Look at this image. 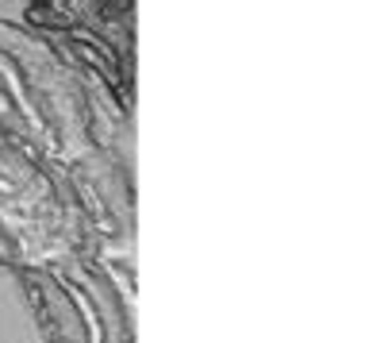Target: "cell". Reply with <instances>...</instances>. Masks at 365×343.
<instances>
[{
	"label": "cell",
	"instance_id": "1",
	"mask_svg": "<svg viewBox=\"0 0 365 343\" xmlns=\"http://www.w3.org/2000/svg\"><path fill=\"white\" fill-rule=\"evenodd\" d=\"M31 297H35V309L43 312V328L51 343H88L85 317L66 286H58L46 274H31Z\"/></svg>",
	"mask_w": 365,
	"mask_h": 343
}]
</instances>
